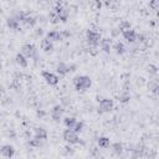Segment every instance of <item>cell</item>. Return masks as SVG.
Returning <instances> with one entry per match:
<instances>
[{
  "label": "cell",
  "instance_id": "1",
  "mask_svg": "<svg viewBox=\"0 0 159 159\" xmlns=\"http://www.w3.org/2000/svg\"><path fill=\"white\" fill-rule=\"evenodd\" d=\"M91 83L92 82L88 76H77L74 78V85H75L76 89H78V91H85V89L89 88Z\"/></svg>",
  "mask_w": 159,
  "mask_h": 159
},
{
  "label": "cell",
  "instance_id": "2",
  "mask_svg": "<svg viewBox=\"0 0 159 159\" xmlns=\"http://www.w3.org/2000/svg\"><path fill=\"white\" fill-rule=\"evenodd\" d=\"M65 5H66L65 3H57L56 6L54 8V11L57 14L58 19H60L61 21H63V22L67 21L69 15H70V11H69V9H67Z\"/></svg>",
  "mask_w": 159,
  "mask_h": 159
},
{
  "label": "cell",
  "instance_id": "3",
  "mask_svg": "<svg viewBox=\"0 0 159 159\" xmlns=\"http://www.w3.org/2000/svg\"><path fill=\"white\" fill-rule=\"evenodd\" d=\"M86 38L89 45L92 46H97L101 42V35L97 33V31H93V30H87L86 33Z\"/></svg>",
  "mask_w": 159,
  "mask_h": 159
},
{
  "label": "cell",
  "instance_id": "4",
  "mask_svg": "<svg viewBox=\"0 0 159 159\" xmlns=\"http://www.w3.org/2000/svg\"><path fill=\"white\" fill-rule=\"evenodd\" d=\"M21 51H22V55L25 57H30V58H36V47L31 44H25L22 47H21Z\"/></svg>",
  "mask_w": 159,
  "mask_h": 159
},
{
  "label": "cell",
  "instance_id": "5",
  "mask_svg": "<svg viewBox=\"0 0 159 159\" xmlns=\"http://www.w3.org/2000/svg\"><path fill=\"white\" fill-rule=\"evenodd\" d=\"M63 139H65L67 143H70V144L80 143V138H78L77 133H75L71 129H66L65 132H63Z\"/></svg>",
  "mask_w": 159,
  "mask_h": 159
},
{
  "label": "cell",
  "instance_id": "6",
  "mask_svg": "<svg viewBox=\"0 0 159 159\" xmlns=\"http://www.w3.org/2000/svg\"><path fill=\"white\" fill-rule=\"evenodd\" d=\"M113 101L109 98H102L100 101V112H109L113 109Z\"/></svg>",
  "mask_w": 159,
  "mask_h": 159
},
{
  "label": "cell",
  "instance_id": "7",
  "mask_svg": "<svg viewBox=\"0 0 159 159\" xmlns=\"http://www.w3.org/2000/svg\"><path fill=\"white\" fill-rule=\"evenodd\" d=\"M42 77H44V80H45L49 85L55 86V85H57V83H58V77H57L56 75H54L52 72L44 71V72H42Z\"/></svg>",
  "mask_w": 159,
  "mask_h": 159
},
{
  "label": "cell",
  "instance_id": "8",
  "mask_svg": "<svg viewBox=\"0 0 159 159\" xmlns=\"http://www.w3.org/2000/svg\"><path fill=\"white\" fill-rule=\"evenodd\" d=\"M63 111H65V109H63L62 106H60V105L55 106V107L51 109V117H52V119L60 121L61 117H62V114H63Z\"/></svg>",
  "mask_w": 159,
  "mask_h": 159
},
{
  "label": "cell",
  "instance_id": "9",
  "mask_svg": "<svg viewBox=\"0 0 159 159\" xmlns=\"http://www.w3.org/2000/svg\"><path fill=\"white\" fill-rule=\"evenodd\" d=\"M122 34H123V38L128 41V42H131V44H133L137 40V34H136V31L132 30V29H128V30L123 31Z\"/></svg>",
  "mask_w": 159,
  "mask_h": 159
},
{
  "label": "cell",
  "instance_id": "10",
  "mask_svg": "<svg viewBox=\"0 0 159 159\" xmlns=\"http://www.w3.org/2000/svg\"><path fill=\"white\" fill-rule=\"evenodd\" d=\"M0 152H2V154H3L4 157H6V158H11V157L14 155V153H15V149H14L11 145L6 144V145H3V147H2Z\"/></svg>",
  "mask_w": 159,
  "mask_h": 159
},
{
  "label": "cell",
  "instance_id": "11",
  "mask_svg": "<svg viewBox=\"0 0 159 159\" xmlns=\"http://www.w3.org/2000/svg\"><path fill=\"white\" fill-rule=\"evenodd\" d=\"M34 134H35V138H36V139H40V141H44V139L47 138V132H46V129L41 128V127H38V128H35Z\"/></svg>",
  "mask_w": 159,
  "mask_h": 159
},
{
  "label": "cell",
  "instance_id": "12",
  "mask_svg": "<svg viewBox=\"0 0 159 159\" xmlns=\"http://www.w3.org/2000/svg\"><path fill=\"white\" fill-rule=\"evenodd\" d=\"M46 39L49 41H61L62 40V36H61V33H58V31H50V33H47L46 35Z\"/></svg>",
  "mask_w": 159,
  "mask_h": 159
},
{
  "label": "cell",
  "instance_id": "13",
  "mask_svg": "<svg viewBox=\"0 0 159 159\" xmlns=\"http://www.w3.org/2000/svg\"><path fill=\"white\" fill-rule=\"evenodd\" d=\"M56 71H57V74L65 76L66 74H69V65H66V63H63V62H60L56 66Z\"/></svg>",
  "mask_w": 159,
  "mask_h": 159
},
{
  "label": "cell",
  "instance_id": "14",
  "mask_svg": "<svg viewBox=\"0 0 159 159\" xmlns=\"http://www.w3.org/2000/svg\"><path fill=\"white\" fill-rule=\"evenodd\" d=\"M100 45H101V49H102L105 52L109 54V51H111V49H112V44H111V40H109V39H101Z\"/></svg>",
  "mask_w": 159,
  "mask_h": 159
},
{
  "label": "cell",
  "instance_id": "15",
  "mask_svg": "<svg viewBox=\"0 0 159 159\" xmlns=\"http://www.w3.org/2000/svg\"><path fill=\"white\" fill-rule=\"evenodd\" d=\"M41 47H42V50H44L45 52H51V51L54 50V45H52V42H51V41H49L47 39H44V40L41 41Z\"/></svg>",
  "mask_w": 159,
  "mask_h": 159
},
{
  "label": "cell",
  "instance_id": "16",
  "mask_svg": "<svg viewBox=\"0 0 159 159\" xmlns=\"http://www.w3.org/2000/svg\"><path fill=\"white\" fill-rule=\"evenodd\" d=\"M15 61H16L18 65H20L21 67H26L27 66V60H26V57L22 54H18L16 57H15Z\"/></svg>",
  "mask_w": 159,
  "mask_h": 159
},
{
  "label": "cell",
  "instance_id": "17",
  "mask_svg": "<svg viewBox=\"0 0 159 159\" xmlns=\"http://www.w3.org/2000/svg\"><path fill=\"white\" fill-rule=\"evenodd\" d=\"M112 152H113L114 154H117V155L122 154V152H123V144L119 143V142L113 143V144H112Z\"/></svg>",
  "mask_w": 159,
  "mask_h": 159
},
{
  "label": "cell",
  "instance_id": "18",
  "mask_svg": "<svg viewBox=\"0 0 159 159\" xmlns=\"http://www.w3.org/2000/svg\"><path fill=\"white\" fill-rule=\"evenodd\" d=\"M76 122H77V121H76V118H74V117H66L65 119H63V124L67 127V129H71L72 127L75 125Z\"/></svg>",
  "mask_w": 159,
  "mask_h": 159
},
{
  "label": "cell",
  "instance_id": "19",
  "mask_svg": "<svg viewBox=\"0 0 159 159\" xmlns=\"http://www.w3.org/2000/svg\"><path fill=\"white\" fill-rule=\"evenodd\" d=\"M8 26L10 27V29H14V30H18L19 27H20V22L19 21H16L14 18H9L8 19Z\"/></svg>",
  "mask_w": 159,
  "mask_h": 159
},
{
  "label": "cell",
  "instance_id": "20",
  "mask_svg": "<svg viewBox=\"0 0 159 159\" xmlns=\"http://www.w3.org/2000/svg\"><path fill=\"white\" fill-rule=\"evenodd\" d=\"M113 49H114L116 54H118V55H123L125 52V47H124V45L122 42H116L114 46H113Z\"/></svg>",
  "mask_w": 159,
  "mask_h": 159
},
{
  "label": "cell",
  "instance_id": "21",
  "mask_svg": "<svg viewBox=\"0 0 159 159\" xmlns=\"http://www.w3.org/2000/svg\"><path fill=\"white\" fill-rule=\"evenodd\" d=\"M131 100V96H129V93L127 92V91H124V92H122L119 96H118V101L119 102H122V103H125V102H128Z\"/></svg>",
  "mask_w": 159,
  "mask_h": 159
},
{
  "label": "cell",
  "instance_id": "22",
  "mask_svg": "<svg viewBox=\"0 0 159 159\" xmlns=\"http://www.w3.org/2000/svg\"><path fill=\"white\" fill-rule=\"evenodd\" d=\"M97 143H98V145L101 148H107V147H109V138H107V137H100L98 141H97Z\"/></svg>",
  "mask_w": 159,
  "mask_h": 159
},
{
  "label": "cell",
  "instance_id": "23",
  "mask_svg": "<svg viewBox=\"0 0 159 159\" xmlns=\"http://www.w3.org/2000/svg\"><path fill=\"white\" fill-rule=\"evenodd\" d=\"M128 29H131V24H129V21H121V22H119V25H118V30H119V33H123V31L128 30Z\"/></svg>",
  "mask_w": 159,
  "mask_h": 159
},
{
  "label": "cell",
  "instance_id": "24",
  "mask_svg": "<svg viewBox=\"0 0 159 159\" xmlns=\"http://www.w3.org/2000/svg\"><path fill=\"white\" fill-rule=\"evenodd\" d=\"M36 19L34 18V16H31V15H26V18H25V20H24V22L27 25V26H34L35 24H36Z\"/></svg>",
  "mask_w": 159,
  "mask_h": 159
},
{
  "label": "cell",
  "instance_id": "25",
  "mask_svg": "<svg viewBox=\"0 0 159 159\" xmlns=\"http://www.w3.org/2000/svg\"><path fill=\"white\" fill-rule=\"evenodd\" d=\"M25 18H26V14L24 13V11H18L16 14H15V16H14V19L16 20V21H21V22H24V20H25Z\"/></svg>",
  "mask_w": 159,
  "mask_h": 159
},
{
  "label": "cell",
  "instance_id": "26",
  "mask_svg": "<svg viewBox=\"0 0 159 159\" xmlns=\"http://www.w3.org/2000/svg\"><path fill=\"white\" fill-rule=\"evenodd\" d=\"M82 128H83V123H82V122H76L75 125L71 128V131H74L75 133H78V132L82 131Z\"/></svg>",
  "mask_w": 159,
  "mask_h": 159
},
{
  "label": "cell",
  "instance_id": "27",
  "mask_svg": "<svg viewBox=\"0 0 159 159\" xmlns=\"http://www.w3.org/2000/svg\"><path fill=\"white\" fill-rule=\"evenodd\" d=\"M49 19H50V21H51L52 24H57V22L60 21V19H58V16H57V14H56L55 11H51V13H50Z\"/></svg>",
  "mask_w": 159,
  "mask_h": 159
},
{
  "label": "cell",
  "instance_id": "28",
  "mask_svg": "<svg viewBox=\"0 0 159 159\" xmlns=\"http://www.w3.org/2000/svg\"><path fill=\"white\" fill-rule=\"evenodd\" d=\"M148 72H149V75L155 76V75L158 74V67H157L155 65H149V66H148Z\"/></svg>",
  "mask_w": 159,
  "mask_h": 159
},
{
  "label": "cell",
  "instance_id": "29",
  "mask_svg": "<svg viewBox=\"0 0 159 159\" xmlns=\"http://www.w3.org/2000/svg\"><path fill=\"white\" fill-rule=\"evenodd\" d=\"M149 89H150L152 92L157 93V91H158V82H157V81H150V82H149Z\"/></svg>",
  "mask_w": 159,
  "mask_h": 159
},
{
  "label": "cell",
  "instance_id": "30",
  "mask_svg": "<svg viewBox=\"0 0 159 159\" xmlns=\"http://www.w3.org/2000/svg\"><path fill=\"white\" fill-rule=\"evenodd\" d=\"M29 144H30L31 147H40V145H41V141L34 138V139H30V141H29Z\"/></svg>",
  "mask_w": 159,
  "mask_h": 159
},
{
  "label": "cell",
  "instance_id": "31",
  "mask_svg": "<svg viewBox=\"0 0 159 159\" xmlns=\"http://www.w3.org/2000/svg\"><path fill=\"white\" fill-rule=\"evenodd\" d=\"M137 40L141 41V42H144V41H145V38H144L143 34H138V35H137Z\"/></svg>",
  "mask_w": 159,
  "mask_h": 159
},
{
  "label": "cell",
  "instance_id": "32",
  "mask_svg": "<svg viewBox=\"0 0 159 159\" xmlns=\"http://www.w3.org/2000/svg\"><path fill=\"white\" fill-rule=\"evenodd\" d=\"M61 36H62V38H69V36H70V33H69V31H62Z\"/></svg>",
  "mask_w": 159,
  "mask_h": 159
},
{
  "label": "cell",
  "instance_id": "33",
  "mask_svg": "<svg viewBox=\"0 0 159 159\" xmlns=\"http://www.w3.org/2000/svg\"><path fill=\"white\" fill-rule=\"evenodd\" d=\"M118 34H119V30H118V29H113V30H112V35H113V36H117Z\"/></svg>",
  "mask_w": 159,
  "mask_h": 159
},
{
  "label": "cell",
  "instance_id": "34",
  "mask_svg": "<svg viewBox=\"0 0 159 159\" xmlns=\"http://www.w3.org/2000/svg\"><path fill=\"white\" fill-rule=\"evenodd\" d=\"M36 35L39 36V35H42V29H38L36 30Z\"/></svg>",
  "mask_w": 159,
  "mask_h": 159
},
{
  "label": "cell",
  "instance_id": "35",
  "mask_svg": "<svg viewBox=\"0 0 159 159\" xmlns=\"http://www.w3.org/2000/svg\"><path fill=\"white\" fill-rule=\"evenodd\" d=\"M3 93V87H2V85H0V94Z\"/></svg>",
  "mask_w": 159,
  "mask_h": 159
},
{
  "label": "cell",
  "instance_id": "36",
  "mask_svg": "<svg viewBox=\"0 0 159 159\" xmlns=\"http://www.w3.org/2000/svg\"><path fill=\"white\" fill-rule=\"evenodd\" d=\"M0 70H2V62H0Z\"/></svg>",
  "mask_w": 159,
  "mask_h": 159
}]
</instances>
